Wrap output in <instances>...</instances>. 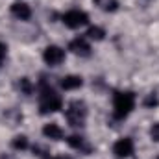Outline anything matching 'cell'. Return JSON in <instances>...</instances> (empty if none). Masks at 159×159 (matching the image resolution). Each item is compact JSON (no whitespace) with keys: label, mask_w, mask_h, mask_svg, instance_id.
Returning a JSON list of instances; mask_svg holds the SVG:
<instances>
[{"label":"cell","mask_w":159,"mask_h":159,"mask_svg":"<svg viewBox=\"0 0 159 159\" xmlns=\"http://www.w3.org/2000/svg\"><path fill=\"white\" fill-rule=\"evenodd\" d=\"M89 39L93 41H102L106 37V32H104V28H100V26H91L89 30H87V34H85Z\"/></svg>","instance_id":"4fadbf2b"},{"label":"cell","mask_w":159,"mask_h":159,"mask_svg":"<svg viewBox=\"0 0 159 159\" xmlns=\"http://www.w3.org/2000/svg\"><path fill=\"white\" fill-rule=\"evenodd\" d=\"M65 117L69 120V124L72 128H81L85 124V119H87V106L85 102L81 100H72L65 111Z\"/></svg>","instance_id":"3957f363"},{"label":"cell","mask_w":159,"mask_h":159,"mask_svg":"<svg viewBox=\"0 0 159 159\" xmlns=\"http://www.w3.org/2000/svg\"><path fill=\"white\" fill-rule=\"evenodd\" d=\"M143 104H144V107H156V106L159 104V100H157V96H156V94H148V96L144 98V102H143Z\"/></svg>","instance_id":"2e32d148"},{"label":"cell","mask_w":159,"mask_h":159,"mask_svg":"<svg viewBox=\"0 0 159 159\" xmlns=\"http://www.w3.org/2000/svg\"><path fill=\"white\" fill-rule=\"evenodd\" d=\"M43 135L46 139H52V141H61L63 139V129L56 124V122H50L43 128Z\"/></svg>","instance_id":"9c48e42d"},{"label":"cell","mask_w":159,"mask_h":159,"mask_svg":"<svg viewBox=\"0 0 159 159\" xmlns=\"http://www.w3.org/2000/svg\"><path fill=\"white\" fill-rule=\"evenodd\" d=\"M135 107V94L131 91H119L113 98V117L115 119H126Z\"/></svg>","instance_id":"7a4b0ae2"},{"label":"cell","mask_w":159,"mask_h":159,"mask_svg":"<svg viewBox=\"0 0 159 159\" xmlns=\"http://www.w3.org/2000/svg\"><path fill=\"white\" fill-rule=\"evenodd\" d=\"M63 22H65V26H69L72 30L81 28V26H85L89 22V15L85 11H80V9H70V11H67L63 15Z\"/></svg>","instance_id":"277c9868"},{"label":"cell","mask_w":159,"mask_h":159,"mask_svg":"<svg viewBox=\"0 0 159 159\" xmlns=\"http://www.w3.org/2000/svg\"><path fill=\"white\" fill-rule=\"evenodd\" d=\"M11 146H13L15 150H26V148H28V139H26L24 135H17V137L11 141Z\"/></svg>","instance_id":"5bb4252c"},{"label":"cell","mask_w":159,"mask_h":159,"mask_svg":"<svg viewBox=\"0 0 159 159\" xmlns=\"http://www.w3.org/2000/svg\"><path fill=\"white\" fill-rule=\"evenodd\" d=\"M150 137H152L156 143H159V122H157V124H154V126L150 128Z\"/></svg>","instance_id":"ac0fdd59"},{"label":"cell","mask_w":159,"mask_h":159,"mask_svg":"<svg viewBox=\"0 0 159 159\" xmlns=\"http://www.w3.org/2000/svg\"><path fill=\"white\" fill-rule=\"evenodd\" d=\"M43 59H44L46 65H50V67H57V65L65 59V52H63L59 46L50 44V46L44 48V52H43Z\"/></svg>","instance_id":"5b68a950"},{"label":"cell","mask_w":159,"mask_h":159,"mask_svg":"<svg viewBox=\"0 0 159 159\" xmlns=\"http://www.w3.org/2000/svg\"><path fill=\"white\" fill-rule=\"evenodd\" d=\"M19 89L24 93V94H32V91H34V87H32V81L28 78H19Z\"/></svg>","instance_id":"9a60e30c"},{"label":"cell","mask_w":159,"mask_h":159,"mask_svg":"<svg viewBox=\"0 0 159 159\" xmlns=\"http://www.w3.org/2000/svg\"><path fill=\"white\" fill-rule=\"evenodd\" d=\"M113 154L119 159L129 157L133 154V141L129 137H124V139H119L115 144H113Z\"/></svg>","instance_id":"8992f818"},{"label":"cell","mask_w":159,"mask_h":159,"mask_svg":"<svg viewBox=\"0 0 159 159\" xmlns=\"http://www.w3.org/2000/svg\"><path fill=\"white\" fill-rule=\"evenodd\" d=\"M100 9H104V11H107V13H113V11H117L119 9V2L117 0H93Z\"/></svg>","instance_id":"7c38bea8"},{"label":"cell","mask_w":159,"mask_h":159,"mask_svg":"<svg viewBox=\"0 0 159 159\" xmlns=\"http://www.w3.org/2000/svg\"><path fill=\"white\" fill-rule=\"evenodd\" d=\"M11 15L19 20H28L32 17V9L24 2H15V4H11Z\"/></svg>","instance_id":"ba28073f"},{"label":"cell","mask_w":159,"mask_h":159,"mask_svg":"<svg viewBox=\"0 0 159 159\" xmlns=\"http://www.w3.org/2000/svg\"><path fill=\"white\" fill-rule=\"evenodd\" d=\"M6 54H7V46L0 41V65H2V61L6 59Z\"/></svg>","instance_id":"d6986e66"},{"label":"cell","mask_w":159,"mask_h":159,"mask_svg":"<svg viewBox=\"0 0 159 159\" xmlns=\"http://www.w3.org/2000/svg\"><path fill=\"white\" fill-rule=\"evenodd\" d=\"M56 159H72V157H69V156H59V157H56Z\"/></svg>","instance_id":"44dd1931"},{"label":"cell","mask_w":159,"mask_h":159,"mask_svg":"<svg viewBox=\"0 0 159 159\" xmlns=\"http://www.w3.org/2000/svg\"><path fill=\"white\" fill-rule=\"evenodd\" d=\"M69 50H70L72 54H76V56H81V57L91 56V46H89V43L83 39V37H76V39L70 41Z\"/></svg>","instance_id":"52a82bcc"},{"label":"cell","mask_w":159,"mask_h":159,"mask_svg":"<svg viewBox=\"0 0 159 159\" xmlns=\"http://www.w3.org/2000/svg\"><path fill=\"white\" fill-rule=\"evenodd\" d=\"M34 154H37V156H39L41 159H50V156H48V152H46L44 148H41V146H37V144L34 146Z\"/></svg>","instance_id":"e0dca14e"},{"label":"cell","mask_w":159,"mask_h":159,"mask_svg":"<svg viewBox=\"0 0 159 159\" xmlns=\"http://www.w3.org/2000/svg\"><path fill=\"white\" fill-rule=\"evenodd\" d=\"M0 159H13V157H9L7 154H2V156H0Z\"/></svg>","instance_id":"ffe728a7"},{"label":"cell","mask_w":159,"mask_h":159,"mask_svg":"<svg viewBox=\"0 0 159 159\" xmlns=\"http://www.w3.org/2000/svg\"><path fill=\"white\" fill-rule=\"evenodd\" d=\"M41 100H39V111L41 115H48V113H56L63 107V100L61 96L52 89L48 87L44 81H41Z\"/></svg>","instance_id":"6da1fadb"},{"label":"cell","mask_w":159,"mask_h":159,"mask_svg":"<svg viewBox=\"0 0 159 159\" xmlns=\"http://www.w3.org/2000/svg\"><path fill=\"white\" fill-rule=\"evenodd\" d=\"M67 143H69L70 148H76V150H80V152H85V154L91 152V146L85 144V139H83L81 135H70V137L67 139Z\"/></svg>","instance_id":"8fae6325"},{"label":"cell","mask_w":159,"mask_h":159,"mask_svg":"<svg viewBox=\"0 0 159 159\" xmlns=\"http://www.w3.org/2000/svg\"><path fill=\"white\" fill-rule=\"evenodd\" d=\"M61 87L65 89V91H72V89H80L81 85H83V78L81 76H74V74H70V76H65V78H61Z\"/></svg>","instance_id":"30bf717a"}]
</instances>
